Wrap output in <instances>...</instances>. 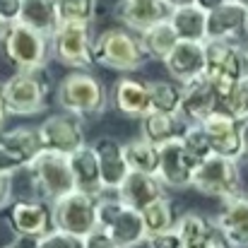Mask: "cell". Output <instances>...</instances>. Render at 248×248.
I'll return each mask as SVG.
<instances>
[{
    "label": "cell",
    "instance_id": "1",
    "mask_svg": "<svg viewBox=\"0 0 248 248\" xmlns=\"http://www.w3.org/2000/svg\"><path fill=\"white\" fill-rule=\"evenodd\" d=\"M92 61L106 70L135 73L147 63V53L142 51V44L133 29L111 27L92 41Z\"/></svg>",
    "mask_w": 248,
    "mask_h": 248
},
{
    "label": "cell",
    "instance_id": "2",
    "mask_svg": "<svg viewBox=\"0 0 248 248\" xmlns=\"http://www.w3.org/2000/svg\"><path fill=\"white\" fill-rule=\"evenodd\" d=\"M56 99L63 111H68L78 118H94L106 111L108 89L96 75H92L87 70H75L58 82Z\"/></svg>",
    "mask_w": 248,
    "mask_h": 248
},
{
    "label": "cell",
    "instance_id": "3",
    "mask_svg": "<svg viewBox=\"0 0 248 248\" xmlns=\"http://www.w3.org/2000/svg\"><path fill=\"white\" fill-rule=\"evenodd\" d=\"M96 227L104 229L118 248H138L147 239L140 212L125 205L118 195L96 198Z\"/></svg>",
    "mask_w": 248,
    "mask_h": 248
},
{
    "label": "cell",
    "instance_id": "4",
    "mask_svg": "<svg viewBox=\"0 0 248 248\" xmlns=\"http://www.w3.org/2000/svg\"><path fill=\"white\" fill-rule=\"evenodd\" d=\"M210 82L224 94L239 78L248 75V44L236 39L205 41V73Z\"/></svg>",
    "mask_w": 248,
    "mask_h": 248
},
{
    "label": "cell",
    "instance_id": "5",
    "mask_svg": "<svg viewBox=\"0 0 248 248\" xmlns=\"http://www.w3.org/2000/svg\"><path fill=\"white\" fill-rule=\"evenodd\" d=\"M29 178H31V188L41 200H58L68 193L75 190V181H73V169H70V157L61 155V152H51V150H41L29 164Z\"/></svg>",
    "mask_w": 248,
    "mask_h": 248
},
{
    "label": "cell",
    "instance_id": "6",
    "mask_svg": "<svg viewBox=\"0 0 248 248\" xmlns=\"http://www.w3.org/2000/svg\"><path fill=\"white\" fill-rule=\"evenodd\" d=\"M2 51L17 70H41L51 56V41L46 34L27 27L24 22H10L2 34Z\"/></svg>",
    "mask_w": 248,
    "mask_h": 248
},
{
    "label": "cell",
    "instance_id": "7",
    "mask_svg": "<svg viewBox=\"0 0 248 248\" xmlns=\"http://www.w3.org/2000/svg\"><path fill=\"white\" fill-rule=\"evenodd\" d=\"M41 70H17L0 87L5 111L10 116H34L46 108L48 101V82Z\"/></svg>",
    "mask_w": 248,
    "mask_h": 248
},
{
    "label": "cell",
    "instance_id": "8",
    "mask_svg": "<svg viewBox=\"0 0 248 248\" xmlns=\"http://www.w3.org/2000/svg\"><path fill=\"white\" fill-rule=\"evenodd\" d=\"M190 188L207 198L227 200L236 193H241V171L239 159H229L222 155H210L202 162H198L193 171Z\"/></svg>",
    "mask_w": 248,
    "mask_h": 248
},
{
    "label": "cell",
    "instance_id": "9",
    "mask_svg": "<svg viewBox=\"0 0 248 248\" xmlns=\"http://www.w3.org/2000/svg\"><path fill=\"white\" fill-rule=\"evenodd\" d=\"M51 41V53L53 58L65 65V68H75V70H87L94 61H92V31L89 24L84 22H61L56 27V31L48 36Z\"/></svg>",
    "mask_w": 248,
    "mask_h": 248
},
{
    "label": "cell",
    "instance_id": "10",
    "mask_svg": "<svg viewBox=\"0 0 248 248\" xmlns=\"http://www.w3.org/2000/svg\"><path fill=\"white\" fill-rule=\"evenodd\" d=\"M51 219L56 229L87 236L96 229V198L82 190H73L51 202Z\"/></svg>",
    "mask_w": 248,
    "mask_h": 248
},
{
    "label": "cell",
    "instance_id": "11",
    "mask_svg": "<svg viewBox=\"0 0 248 248\" xmlns=\"http://www.w3.org/2000/svg\"><path fill=\"white\" fill-rule=\"evenodd\" d=\"M39 138H41L44 150L61 152V155H73L75 150H80L82 145H87L82 118H78V116H73L68 111L48 116L39 125Z\"/></svg>",
    "mask_w": 248,
    "mask_h": 248
},
{
    "label": "cell",
    "instance_id": "12",
    "mask_svg": "<svg viewBox=\"0 0 248 248\" xmlns=\"http://www.w3.org/2000/svg\"><path fill=\"white\" fill-rule=\"evenodd\" d=\"M222 108V94L205 75L181 84V104L178 113L186 123H202L207 116Z\"/></svg>",
    "mask_w": 248,
    "mask_h": 248
},
{
    "label": "cell",
    "instance_id": "13",
    "mask_svg": "<svg viewBox=\"0 0 248 248\" xmlns=\"http://www.w3.org/2000/svg\"><path fill=\"white\" fill-rule=\"evenodd\" d=\"M198 166V159L188 155V150L183 147V142L169 140L164 145H159V164H157V178L162 181L164 188H188L193 181V171Z\"/></svg>",
    "mask_w": 248,
    "mask_h": 248
},
{
    "label": "cell",
    "instance_id": "14",
    "mask_svg": "<svg viewBox=\"0 0 248 248\" xmlns=\"http://www.w3.org/2000/svg\"><path fill=\"white\" fill-rule=\"evenodd\" d=\"M7 227H10L15 234H31V236L46 234L48 229H53L48 200H41V198H24V200L10 202V210H7Z\"/></svg>",
    "mask_w": 248,
    "mask_h": 248
},
{
    "label": "cell",
    "instance_id": "15",
    "mask_svg": "<svg viewBox=\"0 0 248 248\" xmlns=\"http://www.w3.org/2000/svg\"><path fill=\"white\" fill-rule=\"evenodd\" d=\"M202 128L210 138L212 155L241 159V121L239 118H234L232 113L219 108L202 121Z\"/></svg>",
    "mask_w": 248,
    "mask_h": 248
},
{
    "label": "cell",
    "instance_id": "16",
    "mask_svg": "<svg viewBox=\"0 0 248 248\" xmlns=\"http://www.w3.org/2000/svg\"><path fill=\"white\" fill-rule=\"evenodd\" d=\"M224 207L217 215V234L232 248H248V195L236 193L222 200Z\"/></svg>",
    "mask_w": 248,
    "mask_h": 248
},
{
    "label": "cell",
    "instance_id": "17",
    "mask_svg": "<svg viewBox=\"0 0 248 248\" xmlns=\"http://www.w3.org/2000/svg\"><path fill=\"white\" fill-rule=\"evenodd\" d=\"M171 80L186 84L205 73V41H176L162 61Z\"/></svg>",
    "mask_w": 248,
    "mask_h": 248
},
{
    "label": "cell",
    "instance_id": "18",
    "mask_svg": "<svg viewBox=\"0 0 248 248\" xmlns=\"http://www.w3.org/2000/svg\"><path fill=\"white\" fill-rule=\"evenodd\" d=\"M92 147H94V155H96V162H99L104 190L116 193L118 186L123 183V178L130 173V166L125 162V152H123V142L106 135V138H99Z\"/></svg>",
    "mask_w": 248,
    "mask_h": 248
},
{
    "label": "cell",
    "instance_id": "19",
    "mask_svg": "<svg viewBox=\"0 0 248 248\" xmlns=\"http://www.w3.org/2000/svg\"><path fill=\"white\" fill-rule=\"evenodd\" d=\"M116 195H118L125 205H130V207H135V210L140 212V210H145L150 202H155L157 198L164 195V186H162V181H159L155 173L130 171V173L123 178V183L118 186Z\"/></svg>",
    "mask_w": 248,
    "mask_h": 248
},
{
    "label": "cell",
    "instance_id": "20",
    "mask_svg": "<svg viewBox=\"0 0 248 248\" xmlns=\"http://www.w3.org/2000/svg\"><path fill=\"white\" fill-rule=\"evenodd\" d=\"M70 157V169H73V181H75V190H82L92 198H101L104 183H101V171H99V162L94 155L92 145H82L80 150H75Z\"/></svg>",
    "mask_w": 248,
    "mask_h": 248
},
{
    "label": "cell",
    "instance_id": "21",
    "mask_svg": "<svg viewBox=\"0 0 248 248\" xmlns=\"http://www.w3.org/2000/svg\"><path fill=\"white\" fill-rule=\"evenodd\" d=\"M111 99H113V106L123 116H128V118H142L150 111V89H147V82L135 80L130 75L121 78L118 82L113 84Z\"/></svg>",
    "mask_w": 248,
    "mask_h": 248
},
{
    "label": "cell",
    "instance_id": "22",
    "mask_svg": "<svg viewBox=\"0 0 248 248\" xmlns=\"http://www.w3.org/2000/svg\"><path fill=\"white\" fill-rule=\"evenodd\" d=\"M169 5L164 0H123L118 5V19L135 31H142L169 17Z\"/></svg>",
    "mask_w": 248,
    "mask_h": 248
},
{
    "label": "cell",
    "instance_id": "23",
    "mask_svg": "<svg viewBox=\"0 0 248 248\" xmlns=\"http://www.w3.org/2000/svg\"><path fill=\"white\" fill-rule=\"evenodd\" d=\"M248 10L236 2H224L207 12V41L215 39H236L246 27Z\"/></svg>",
    "mask_w": 248,
    "mask_h": 248
},
{
    "label": "cell",
    "instance_id": "24",
    "mask_svg": "<svg viewBox=\"0 0 248 248\" xmlns=\"http://www.w3.org/2000/svg\"><path fill=\"white\" fill-rule=\"evenodd\" d=\"M166 19L176 31L178 41H207V12L195 2L183 7H171Z\"/></svg>",
    "mask_w": 248,
    "mask_h": 248
},
{
    "label": "cell",
    "instance_id": "25",
    "mask_svg": "<svg viewBox=\"0 0 248 248\" xmlns=\"http://www.w3.org/2000/svg\"><path fill=\"white\" fill-rule=\"evenodd\" d=\"M186 128V121L181 113H166V111H147L140 118V135L150 142H155L157 147L164 145L169 140L181 138Z\"/></svg>",
    "mask_w": 248,
    "mask_h": 248
},
{
    "label": "cell",
    "instance_id": "26",
    "mask_svg": "<svg viewBox=\"0 0 248 248\" xmlns=\"http://www.w3.org/2000/svg\"><path fill=\"white\" fill-rule=\"evenodd\" d=\"M19 22H24L27 27H31V29L46 34V36H51L56 31V27L61 24L56 0H22Z\"/></svg>",
    "mask_w": 248,
    "mask_h": 248
},
{
    "label": "cell",
    "instance_id": "27",
    "mask_svg": "<svg viewBox=\"0 0 248 248\" xmlns=\"http://www.w3.org/2000/svg\"><path fill=\"white\" fill-rule=\"evenodd\" d=\"M0 142L24 164V169L44 150L41 138H39V128H27V125H19V128H12V130L0 133Z\"/></svg>",
    "mask_w": 248,
    "mask_h": 248
},
{
    "label": "cell",
    "instance_id": "28",
    "mask_svg": "<svg viewBox=\"0 0 248 248\" xmlns=\"http://www.w3.org/2000/svg\"><path fill=\"white\" fill-rule=\"evenodd\" d=\"M176 232L181 236L183 248H210V244L215 241V229L212 224L195 215V212H186L176 219Z\"/></svg>",
    "mask_w": 248,
    "mask_h": 248
},
{
    "label": "cell",
    "instance_id": "29",
    "mask_svg": "<svg viewBox=\"0 0 248 248\" xmlns=\"http://www.w3.org/2000/svg\"><path fill=\"white\" fill-rule=\"evenodd\" d=\"M138 39H140V44H142V51H145L147 58H152V61H164L166 53H169V51L176 46V41H178L176 31H173L171 24H169V19H162V22H157V24L142 29Z\"/></svg>",
    "mask_w": 248,
    "mask_h": 248
},
{
    "label": "cell",
    "instance_id": "30",
    "mask_svg": "<svg viewBox=\"0 0 248 248\" xmlns=\"http://www.w3.org/2000/svg\"><path fill=\"white\" fill-rule=\"evenodd\" d=\"M125 162L130 171H142V173H155L157 176V164H159V147L145 138L130 140L123 145Z\"/></svg>",
    "mask_w": 248,
    "mask_h": 248
},
{
    "label": "cell",
    "instance_id": "31",
    "mask_svg": "<svg viewBox=\"0 0 248 248\" xmlns=\"http://www.w3.org/2000/svg\"><path fill=\"white\" fill-rule=\"evenodd\" d=\"M140 217H142V224H145V234L147 236L176 227V207H173V202L166 195L157 198L145 210H140Z\"/></svg>",
    "mask_w": 248,
    "mask_h": 248
},
{
    "label": "cell",
    "instance_id": "32",
    "mask_svg": "<svg viewBox=\"0 0 248 248\" xmlns=\"http://www.w3.org/2000/svg\"><path fill=\"white\" fill-rule=\"evenodd\" d=\"M147 89H150V111L178 113L181 84L176 80H152L147 82Z\"/></svg>",
    "mask_w": 248,
    "mask_h": 248
},
{
    "label": "cell",
    "instance_id": "33",
    "mask_svg": "<svg viewBox=\"0 0 248 248\" xmlns=\"http://www.w3.org/2000/svg\"><path fill=\"white\" fill-rule=\"evenodd\" d=\"M178 140L183 142V147L188 150V155H190V157H195L198 162H202L205 157H210V155H212L210 138H207V133H205L202 123H186V128H183V133H181V138H178Z\"/></svg>",
    "mask_w": 248,
    "mask_h": 248
},
{
    "label": "cell",
    "instance_id": "34",
    "mask_svg": "<svg viewBox=\"0 0 248 248\" xmlns=\"http://www.w3.org/2000/svg\"><path fill=\"white\" fill-rule=\"evenodd\" d=\"M222 108L239 121H244L248 116V75L239 78L222 94Z\"/></svg>",
    "mask_w": 248,
    "mask_h": 248
},
{
    "label": "cell",
    "instance_id": "35",
    "mask_svg": "<svg viewBox=\"0 0 248 248\" xmlns=\"http://www.w3.org/2000/svg\"><path fill=\"white\" fill-rule=\"evenodd\" d=\"M61 22H84L89 24L96 15V0H56Z\"/></svg>",
    "mask_w": 248,
    "mask_h": 248
},
{
    "label": "cell",
    "instance_id": "36",
    "mask_svg": "<svg viewBox=\"0 0 248 248\" xmlns=\"http://www.w3.org/2000/svg\"><path fill=\"white\" fill-rule=\"evenodd\" d=\"M39 248H82V236L53 227L39 236Z\"/></svg>",
    "mask_w": 248,
    "mask_h": 248
},
{
    "label": "cell",
    "instance_id": "37",
    "mask_svg": "<svg viewBox=\"0 0 248 248\" xmlns=\"http://www.w3.org/2000/svg\"><path fill=\"white\" fill-rule=\"evenodd\" d=\"M145 244H147L150 248H183L176 227L164 229V232H157V234H150V236L145 239Z\"/></svg>",
    "mask_w": 248,
    "mask_h": 248
},
{
    "label": "cell",
    "instance_id": "38",
    "mask_svg": "<svg viewBox=\"0 0 248 248\" xmlns=\"http://www.w3.org/2000/svg\"><path fill=\"white\" fill-rule=\"evenodd\" d=\"M82 248H118V244L104 232V229H94L87 236H82Z\"/></svg>",
    "mask_w": 248,
    "mask_h": 248
},
{
    "label": "cell",
    "instance_id": "39",
    "mask_svg": "<svg viewBox=\"0 0 248 248\" xmlns=\"http://www.w3.org/2000/svg\"><path fill=\"white\" fill-rule=\"evenodd\" d=\"M22 169H24V164H22V162H19L10 150L0 142V171H2V173H12V176H15V173H17V171H22Z\"/></svg>",
    "mask_w": 248,
    "mask_h": 248
},
{
    "label": "cell",
    "instance_id": "40",
    "mask_svg": "<svg viewBox=\"0 0 248 248\" xmlns=\"http://www.w3.org/2000/svg\"><path fill=\"white\" fill-rule=\"evenodd\" d=\"M19 7H22V0H0V19L5 24L17 22L19 19Z\"/></svg>",
    "mask_w": 248,
    "mask_h": 248
},
{
    "label": "cell",
    "instance_id": "41",
    "mask_svg": "<svg viewBox=\"0 0 248 248\" xmlns=\"http://www.w3.org/2000/svg\"><path fill=\"white\" fill-rule=\"evenodd\" d=\"M12 202V173L0 171V210H5Z\"/></svg>",
    "mask_w": 248,
    "mask_h": 248
},
{
    "label": "cell",
    "instance_id": "42",
    "mask_svg": "<svg viewBox=\"0 0 248 248\" xmlns=\"http://www.w3.org/2000/svg\"><path fill=\"white\" fill-rule=\"evenodd\" d=\"M10 248H39V236H31V234H15V241L10 244Z\"/></svg>",
    "mask_w": 248,
    "mask_h": 248
},
{
    "label": "cell",
    "instance_id": "43",
    "mask_svg": "<svg viewBox=\"0 0 248 248\" xmlns=\"http://www.w3.org/2000/svg\"><path fill=\"white\" fill-rule=\"evenodd\" d=\"M241 159L248 162V116L241 121Z\"/></svg>",
    "mask_w": 248,
    "mask_h": 248
},
{
    "label": "cell",
    "instance_id": "44",
    "mask_svg": "<svg viewBox=\"0 0 248 248\" xmlns=\"http://www.w3.org/2000/svg\"><path fill=\"white\" fill-rule=\"evenodd\" d=\"M224 2H229V0H195V5H198V7H202L205 12H210V10H215V7L224 5Z\"/></svg>",
    "mask_w": 248,
    "mask_h": 248
},
{
    "label": "cell",
    "instance_id": "45",
    "mask_svg": "<svg viewBox=\"0 0 248 248\" xmlns=\"http://www.w3.org/2000/svg\"><path fill=\"white\" fill-rule=\"evenodd\" d=\"M169 7H183V5H193L195 0H164Z\"/></svg>",
    "mask_w": 248,
    "mask_h": 248
},
{
    "label": "cell",
    "instance_id": "46",
    "mask_svg": "<svg viewBox=\"0 0 248 248\" xmlns=\"http://www.w3.org/2000/svg\"><path fill=\"white\" fill-rule=\"evenodd\" d=\"M5 116H7V111H5V104H2V94H0V125H2Z\"/></svg>",
    "mask_w": 248,
    "mask_h": 248
},
{
    "label": "cell",
    "instance_id": "47",
    "mask_svg": "<svg viewBox=\"0 0 248 248\" xmlns=\"http://www.w3.org/2000/svg\"><path fill=\"white\" fill-rule=\"evenodd\" d=\"M210 248H229V246H227L224 241H217V239H215V241L210 244Z\"/></svg>",
    "mask_w": 248,
    "mask_h": 248
},
{
    "label": "cell",
    "instance_id": "48",
    "mask_svg": "<svg viewBox=\"0 0 248 248\" xmlns=\"http://www.w3.org/2000/svg\"><path fill=\"white\" fill-rule=\"evenodd\" d=\"M232 2H236V5H241L244 10H248V0H232Z\"/></svg>",
    "mask_w": 248,
    "mask_h": 248
},
{
    "label": "cell",
    "instance_id": "49",
    "mask_svg": "<svg viewBox=\"0 0 248 248\" xmlns=\"http://www.w3.org/2000/svg\"><path fill=\"white\" fill-rule=\"evenodd\" d=\"M5 27H7V24H5V22L0 19V39H2V34H5Z\"/></svg>",
    "mask_w": 248,
    "mask_h": 248
},
{
    "label": "cell",
    "instance_id": "50",
    "mask_svg": "<svg viewBox=\"0 0 248 248\" xmlns=\"http://www.w3.org/2000/svg\"><path fill=\"white\" fill-rule=\"evenodd\" d=\"M244 31H246V34H248V17H246V27H244Z\"/></svg>",
    "mask_w": 248,
    "mask_h": 248
},
{
    "label": "cell",
    "instance_id": "51",
    "mask_svg": "<svg viewBox=\"0 0 248 248\" xmlns=\"http://www.w3.org/2000/svg\"><path fill=\"white\" fill-rule=\"evenodd\" d=\"M7 248H10V246H7Z\"/></svg>",
    "mask_w": 248,
    "mask_h": 248
}]
</instances>
